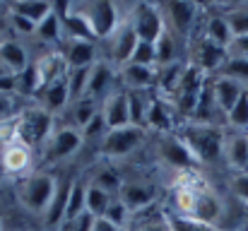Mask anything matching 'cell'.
Returning <instances> with one entry per match:
<instances>
[{"label":"cell","instance_id":"1","mask_svg":"<svg viewBox=\"0 0 248 231\" xmlns=\"http://www.w3.org/2000/svg\"><path fill=\"white\" fill-rule=\"evenodd\" d=\"M178 138L190 150V154L195 156V161L210 164V161H217L224 154V138L227 135L217 125H210V123H186L178 130Z\"/></svg>","mask_w":248,"mask_h":231},{"label":"cell","instance_id":"2","mask_svg":"<svg viewBox=\"0 0 248 231\" xmlns=\"http://www.w3.org/2000/svg\"><path fill=\"white\" fill-rule=\"evenodd\" d=\"M58 178L51 171H34L29 173L19 188H17V198L22 202L24 210H29L31 215H48L56 195H58Z\"/></svg>","mask_w":248,"mask_h":231},{"label":"cell","instance_id":"3","mask_svg":"<svg viewBox=\"0 0 248 231\" xmlns=\"http://www.w3.org/2000/svg\"><path fill=\"white\" fill-rule=\"evenodd\" d=\"M53 130H56V116L41 106H29L19 111L15 121V138L31 150L39 145H46Z\"/></svg>","mask_w":248,"mask_h":231},{"label":"cell","instance_id":"4","mask_svg":"<svg viewBox=\"0 0 248 231\" xmlns=\"http://www.w3.org/2000/svg\"><path fill=\"white\" fill-rule=\"evenodd\" d=\"M68 5L87 19L94 39H111L118 31L121 22L125 19V17H121V7L113 2H106V0H101V2H68Z\"/></svg>","mask_w":248,"mask_h":231},{"label":"cell","instance_id":"5","mask_svg":"<svg viewBox=\"0 0 248 231\" xmlns=\"http://www.w3.org/2000/svg\"><path fill=\"white\" fill-rule=\"evenodd\" d=\"M135 31H138V39L140 41H147V44H157L166 31V19H164V10L162 5L157 2H135L133 5V12L128 15Z\"/></svg>","mask_w":248,"mask_h":231},{"label":"cell","instance_id":"6","mask_svg":"<svg viewBox=\"0 0 248 231\" xmlns=\"http://www.w3.org/2000/svg\"><path fill=\"white\" fill-rule=\"evenodd\" d=\"M205 84H207V75L198 65L188 63L186 70H183V77H181V84H178V89H176V94L171 99L173 106L181 113H195L198 101H200V96L205 92Z\"/></svg>","mask_w":248,"mask_h":231},{"label":"cell","instance_id":"7","mask_svg":"<svg viewBox=\"0 0 248 231\" xmlns=\"http://www.w3.org/2000/svg\"><path fill=\"white\" fill-rule=\"evenodd\" d=\"M142 140H145V128L125 125V128L106 130V135L101 138V154L108 156V159H123V156H128L133 152Z\"/></svg>","mask_w":248,"mask_h":231},{"label":"cell","instance_id":"8","mask_svg":"<svg viewBox=\"0 0 248 231\" xmlns=\"http://www.w3.org/2000/svg\"><path fill=\"white\" fill-rule=\"evenodd\" d=\"M82 145H84V135L80 128H75V125L56 128L53 135L46 142V159L48 161H65V159H70V156H75L80 152Z\"/></svg>","mask_w":248,"mask_h":231},{"label":"cell","instance_id":"9","mask_svg":"<svg viewBox=\"0 0 248 231\" xmlns=\"http://www.w3.org/2000/svg\"><path fill=\"white\" fill-rule=\"evenodd\" d=\"M140 39H138V31L130 22V17H125L118 27V31L111 36V65H128L133 61V53L138 48Z\"/></svg>","mask_w":248,"mask_h":231},{"label":"cell","instance_id":"10","mask_svg":"<svg viewBox=\"0 0 248 231\" xmlns=\"http://www.w3.org/2000/svg\"><path fill=\"white\" fill-rule=\"evenodd\" d=\"M101 116H104L108 130L133 125L130 123V96H128V89H113L101 101Z\"/></svg>","mask_w":248,"mask_h":231},{"label":"cell","instance_id":"11","mask_svg":"<svg viewBox=\"0 0 248 231\" xmlns=\"http://www.w3.org/2000/svg\"><path fill=\"white\" fill-rule=\"evenodd\" d=\"M61 53L65 58L68 70H80V68H92L96 58V44L87 39H65L61 44Z\"/></svg>","mask_w":248,"mask_h":231},{"label":"cell","instance_id":"12","mask_svg":"<svg viewBox=\"0 0 248 231\" xmlns=\"http://www.w3.org/2000/svg\"><path fill=\"white\" fill-rule=\"evenodd\" d=\"M34 73H36V96H39L48 84H53L56 79L68 75V65H65L63 53H61V51L44 53V56L34 63Z\"/></svg>","mask_w":248,"mask_h":231},{"label":"cell","instance_id":"13","mask_svg":"<svg viewBox=\"0 0 248 231\" xmlns=\"http://www.w3.org/2000/svg\"><path fill=\"white\" fill-rule=\"evenodd\" d=\"M152 128L157 133H173L176 128V106L173 101H169L164 96H152L150 106H147V121H145V130Z\"/></svg>","mask_w":248,"mask_h":231},{"label":"cell","instance_id":"14","mask_svg":"<svg viewBox=\"0 0 248 231\" xmlns=\"http://www.w3.org/2000/svg\"><path fill=\"white\" fill-rule=\"evenodd\" d=\"M162 10H164V19L171 24V29L176 34L186 36V34H190V29L198 22L200 5L198 2H164Z\"/></svg>","mask_w":248,"mask_h":231},{"label":"cell","instance_id":"15","mask_svg":"<svg viewBox=\"0 0 248 231\" xmlns=\"http://www.w3.org/2000/svg\"><path fill=\"white\" fill-rule=\"evenodd\" d=\"M227 58H229V51L222 48V46H217V44H212V41H207L205 36L195 44L193 65H198L205 75L207 73H215V70H222L224 63H227Z\"/></svg>","mask_w":248,"mask_h":231},{"label":"cell","instance_id":"16","mask_svg":"<svg viewBox=\"0 0 248 231\" xmlns=\"http://www.w3.org/2000/svg\"><path fill=\"white\" fill-rule=\"evenodd\" d=\"M159 154L169 166L173 169H181V171H188L193 164H195V156L190 154V150L183 145V140L176 135V133H169L159 140Z\"/></svg>","mask_w":248,"mask_h":231},{"label":"cell","instance_id":"17","mask_svg":"<svg viewBox=\"0 0 248 231\" xmlns=\"http://www.w3.org/2000/svg\"><path fill=\"white\" fill-rule=\"evenodd\" d=\"M113 79H116V70L111 65V61H96L92 65L89 73V87H87V96L94 101H104L113 89Z\"/></svg>","mask_w":248,"mask_h":231},{"label":"cell","instance_id":"18","mask_svg":"<svg viewBox=\"0 0 248 231\" xmlns=\"http://www.w3.org/2000/svg\"><path fill=\"white\" fill-rule=\"evenodd\" d=\"M116 198L133 215V212H142V210L152 207L155 200H157V193H155V188L150 183H123V188H121V193Z\"/></svg>","mask_w":248,"mask_h":231},{"label":"cell","instance_id":"19","mask_svg":"<svg viewBox=\"0 0 248 231\" xmlns=\"http://www.w3.org/2000/svg\"><path fill=\"white\" fill-rule=\"evenodd\" d=\"M31 147H27L24 142H19L15 135L2 145V152H0V164L7 173H22L29 169L31 164Z\"/></svg>","mask_w":248,"mask_h":231},{"label":"cell","instance_id":"20","mask_svg":"<svg viewBox=\"0 0 248 231\" xmlns=\"http://www.w3.org/2000/svg\"><path fill=\"white\" fill-rule=\"evenodd\" d=\"M0 63L15 77H19L31 65L27 46L22 41H17V39H2L0 41Z\"/></svg>","mask_w":248,"mask_h":231},{"label":"cell","instance_id":"21","mask_svg":"<svg viewBox=\"0 0 248 231\" xmlns=\"http://www.w3.org/2000/svg\"><path fill=\"white\" fill-rule=\"evenodd\" d=\"M222 215H224L222 200H219L207 185L200 188L198 200H195V210H193V219H198V222H202V224H210V227H217L219 219H222Z\"/></svg>","mask_w":248,"mask_h":231},{"label":"cell","instance_id":"22","mask_svg":"<svg viewBox=\"0 0 248 231\" xmlns=\"http://www.w3.org/2000/svg\"><path fill=\"white\" fill-rule=\"evenodd\" d=\"M125 229L128 231H171L169 212L159 210L157 205H152V207H147L142 212H133Z\"/></svg>","mask_w":248,"mask_h":231},{"label":"cell","instance_id":"23","mask_svg":"<svg viewBox=\"0 0 248 231\" xmlns=\"http://www.w3.org/2000/svg\"><path fill=\"white\" fill-rule=\"evenodd\" d=\"M244 84H239L236 79H229V77L219 75L217 79H212V96H215V106L224 113H229L234 108V104L241 99L244 94Z\"/></svg>","mask_w":248,"mask_h":231},{"label":"cell","instance_id":"24","mask_svg":"<svg viewBox=\"0 0 248 231\" xmlns=\"http://www.w3.org/2000/svg\"><path fill=\"white\" fill-rule=\"evenodd\" d=\"M121 82L128 87V92H147L157 84V68L128 63L121 68Z\"/></svg>","mask_w":248,"mask_h":231},{"label":"cell","instance_id":"25","mask_svg":"<svg viewBox=\"0 0 248 231\" xmlns=\"http://www.w3.org/2000/svg\"><path fill=\"white\" fill-rule=\"evenodd\" d=\"M224 156L227 164L244 173L248 171V133H232L224 138Z\"/></svg>","mask_w":248,"mask_h":231},{"label":"cell","instance_id":"26","mask_svg":"<svg viewBox=\"0 0 248 231\" xmlns=\"http://www.w3.org/2000/svg\"><path fill=\"white\" fill-rule=\"evenodd\" d=\"M70 104V89H68V75L56 79L53 84H48L41 94H39V106L46 108L48 113H58Z\"/></svg>","mask_w":248,"mask_h":231},{"label":"cell","instance_id":"27","mask_svg":"<svg viewBox=\"0 0 248 231\" xmlns=\"http://www.w3.org/2000/svg\"><path fill=\"white\" fill-rule=\"evenodd\" d=\"M87 181L82 178H73L70 183V190H68V200H65V217L63 222L73 224L80 215L87 212Z\"/></svg>","mask_w":248,"mask_h":231},{"label":"cell","instance_id":"28","mask_svg":"<svg viewBox=\"0 0 248 231\" xmlns=\"http://www.w3.org/2000/svg\"><path fill=\"white\" fill-rule=\"evenodd\" d=\"M7 10L15 12V15H22V17L31 19L34 24H39L48 15H53L58 10V5L56 2H48V0H22V2H10Z\"/></svg>","mask_w":248,"mask_h":231},{"label":"cell","instance_id":"29","mask_svg":"<svg viewBox=\"0 0 248 231\" xmlns=\"http://www.w3.org/2000/svg\"><path fill=\"white\" fill-rule=\"evenodd\" d=\"M207 41L222 46V48H229V44L234 41V34H232V27H229V19L227 15H212L205 24V34H202Z\"/></svg>","mask_w":248,"mask_h":231},{"label":"cell","instance_id":"30","mask_svg":"<svg viewBox=\"0 0 248 231\" xmlns=\"http://www.w3.org/2000/svg\"><path fill=\"white\" fill-rule=\"evenodd\" d=\"M186 65L188 63H171V65H164V68H157V87H159V92L166 96H171L173 99V94H176V89H178V84H181V77H183V70H186Z\"/></svg>","mask_w":248,"mask_h":231},{"label":"cell","instance_id":"31","mask_svg":"<svg viewBox=\"0 0 248 231\" xmlns=\"http://www.w3.org/2000/svg\"><path fill=\"white\" fill-rule=\"evenodd\" d=\"M36 39L46 41V44H63L65 41V31H63V19L58 15V10L53 15H48L44 22L36 24Z\"/></svg>","mask_w":248,"mask_h":231},{"label":"cell","instance_id":"32","mask_svg":"<svg viewBox=\"0 0 248 231\" xmlns=\"http://www.w3.org/2000/svg\"><path fill=\"white\" fill-rule=\"evenodd\" d=\"M111 200H113L111 193H106L94 181H89V185H87V212L92 217H104L106 210H108V205H111Z\"/></svg>","mask_w":248,"mask_h":231},{"label":"cell","instance_id":"33","mask_svg":"<svg viewBox=\"0 0 248 231\" xmlns=\"http://www.w3.org/2000/svg\"><path fill=\"white\" fill-rule=\"evenodd\" d=\"M99 111H101L99 101H94V99H89V96H84L80 101H73V125L84 130Z\"/></svg>","mask_w":248,"mask_h":231},{"label":"cell","instance_id":"34","mask_svg":"<svg viewBox=\"0 0 248 231\" xmlns=\"http://www.w3.org/2000/svg\"><path fill=\"white\" fill-rule=\"evenodd\" d=\"M89 73L92 68H80V70H68V89H70V104L80 101L87 96L89 87Z\"/></svg>","mask_w":248,"mask_h":231},{"label":"cell","instance_id":"35","mask_svg":"<svg viewBox=\"0 0 248 231\" xmlns=\"http://www.w3.org/2000/svg\"><path fill=\"white\" fill-rule=\"evenodd\" d=\"M128 96H130V123L135 128H145L147 106L152 96H145V92H128Z\"/></svg>","mask_w":248,"mask_h":231},{"label":"cell","instance_id":"36","mask_svg":"<svg viewBox=\"0 0 248 231\" xmlns=\"http://www.w3.org/2000/svg\"><path fill=\"white\" fill-rule=\"evenodd\" d=\"M155 46H157V68L176 63V39L171 31H164V36Z\"/></svg>","mask_w":248,"mask_h":231},{"label":"cell","instance_id":"37","mask_svg":"<svg viewBox=\"0 0 248 231\" xmlns=\"http://www.w3.org/2000/svg\"><path fill=\"white\" fill-rule=\"evenodd\" d=\"M227 121L236 130H248V89L241 94V99L234 104V108L227 113Z\"/></svg>","mask_w":248,"mask_h":231},{"label":"cell","instance_id":"38","mask_svg":"<svg viewBox=\"0 0 248 231\" xmlns=\"http://www.w3.org/2000/svg\"><path fill=\"white\" fill-rule=\"evenodd\" d=\"M222 75L229 77V79H236L239 84L248 82V58H236V56H229L224 68H222Z\"/></svg>","mask_w":248,"mask_h":231},{"label":"cell","instance_id":"39","mask_svg":"<svg viewBox=\"0 0 248 231\" xmlns=\"http://www.w3.org/2000/svg\"><path fill=\"white\" fill-rule=\"evenodd\" d=\"M104 219H108V222L116 224L118 229H125L128 222H130V210H128L118 198H113L111 205H108V210H106V215H104Z\"/></svg>","mask_w":248,"mask_h":231},{"label":"cell","instance_id":"40","mask_svg":"<svg viewBox=\"0 0 248 231\" xmlns=\"http://www.w3.org/2000/svg\"><path fill=\"white\" fill-rule=\"evenodd\" d=\"M169 224H171V231H217V227H210L193 217H181V215H169Z\"/></svg>","mask_w":248,"mask_h":231},{"label":"cell","instance_id":"41","mask_svg":"<svg viewBox=\"0 0 248 231\" xmlns=\"http://www.w3.org/2000/svg\"><path fill=\"white\" fill-rule=\"evenodd\" d=\"M94 183L99 185V188H104L106 193H111L113 198L121 193V188H123V181H121V176H118V171H113V169H106V171H101V173H96V178H94Z\"/></svg>","mask_w":248,"mask_h":231},{"label":"cell","instance_id":"42","mask_svg":"<svg viewBox=\"0 0 248 231\" xmlns=\"http://www.w3.org/2000/svg\"><path fill=\"white\" fill-rule=\"evenodd\" d=\"M130 63H138V65H147V68H157V46L155 44H147V41H140L135 53H133V61Z\"/></svg>","mask_w":248,"mask_h":231},{"label":"cell","instance_id":"43","mask_svg":"<svg viewBox=\"0 0 248 231\" xmlns=\"http://www.w3.org/2000/svg\"><path fill=\"white\" fill-rule=\"evenodd\" d=\"M7 22H10V29H12L15 34H22V36H34V34H36V24H34L31 19H27V17H22V15H15V12H10V10H7Z\"/></svg>","mask_w":248,"mask_h":231},{"label":"cell","instance_id":"44","mask_svg":"<svg viewBox=\"0 0 248 231\" xmlns=\"http://www.w3.org/2000/svg\"><path fill=\"white\" fill-rule=\"evenodd\" d=\"M227 19L234 36H248V10H234L227 15Z\"/></svg>","mask_w":248,"mask_h":231},{"label":"cell","instance_id":"45","mask_svg":"<svg viewBox=\"0 0 248 231\" xmlns=\"http://www.w3.org/2000/svg\"><path fill=\"white\" fill-rule=\"evenodd\" d=\"M19 116L17 113V94H0V123Z\"/></svg>","mask_w":248,"mask_h":231},{"label":"cell","instance_id":"46","mask_svg":"<svg viewBox=\"0 0 248 231\" xmlns=\"http://www.w3.org/2000/svg\"><path fill=\"white\" fill-rule=\"evenodd\" d=\"M232 190H234L241 200H248V171L236 173V176L232 178Z\"/></svg>","mask_w":248,"mask_h":231},{"label":"cell","instance_id":"47","mask_svg":"<svg viewBox=\"0 0 248 231\" xmlns=\"http://www.w3.org/2000/svg\"><path fill=\"white\" fill-rule=\"evenodd\" d=\"M229 56L236 58H248V36H234V41L229 44Z\"/></svg>","mask_w":248,"mask_h":231},{"label":"cell","instance_id":"48","mask_svg":"<svg viewBox=\"0 0 248 231\" xmlns=\"http://www.w3.org/2000/svg\"><path fill=\"white\" fill-rule=\"evenodd\" d=\"M94 219L96 217H92L89 212H84V215H80L73 224H75V231H92V227H94Z\"/></svg>","mask_w":248,"mask_h":231},{"label":"cell","instance_id":"49","mask_svg":"<svg viewBox=\"0 0 248 231\" xmlns=\"http://www.w3.org/2000/svg\"><path fill=\"white\" fill-rule=\"evenodd\" d=\"M92 231H123V229H118L116 224H111V222H108V219H104V217H96Z\"/></svg>","mask_w":248,"mask_h":231},{"label":"cell","instance_id":"50","mask_svg":"<svg viewBox=\"0 0 248 231\" xmlns=\"http://www.w3.org/2000/svg\"><path fill=\"white\" fill-rule=\"evenodd\" d=\"M7 27H10V22H7V12H0V34H5Z\"/></svg>","mask_w":248,"mask_h":231},{"label":"cell","instance_id":"51","mask_svg":"<svg viewBox=\"0 0 248 231\" xmlns=\"http://www.w3.org/2000/svg\"><path fill=\"white\" fill-rule=\"evenodd\" d=\"M7 75H12V73H10V70H7V68L0 63V77H7Z\"/></svg>","mask_w":248,"mask_h":231},{"label":"cell","instance_id":"52","mask_svg":"<svg viewBox=\"0 0 248 231\" xmlns=\"http://www.w3.org/2000/svg\"><path fill=\"white\" fill-rule=\"evenodd\" d=\"M0 231H2V219H0Z\"/></svg>","mask_w":248,"mask_h":231},{"label":"cell","instance_id":"53","mask_svg":"<svg viewBox=\"0 0 248 231\" xmlns=\"http://www.w3.org/2000/svg\"><path fill=\"white\" fill-rule=\"evenodd\" d=\"M0 41H2V34H0Z\"/></svg>","mask_w":248,"mask_h":231}]
</instances>
